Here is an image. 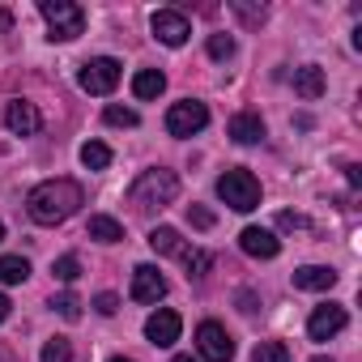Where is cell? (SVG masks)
Returning a JSON list of instances; mask_svg holds the SVG:
<instances>
[{
  "label": "cell",
  "instance_id": "obj_1",
  "mask_svg": "<svg viewBox=\"0 0 362 362\" xmlns=\"http://www.w3.org/2000/svg\"><path fill=\"white\" fill-rule=\"evenodd\" d=\"M81 205H86V192H81L77 179H43V184L30 188V197H26V214L39 226H60Z\"/></svg>",
  "mask_w": 362,
  "mask_h": 362
},
{
  "label": "cell",
  "instance_id": "obj_2",
  "mask_svg": "<svg viewBox=\"0 0 362 362\" xmlns=\"http://www.w3.org/2000/svg\"><path fill=\"white\" fill-rule=\"evenodd\" d=\"M179 197V175L166 170V166H149L136 175V184L128 188V205L136 214H149V209H162Z\"/></svg>",
  "mask_w": 362,
  "mask_h": 362
},
{
  "label": "cell",
  "instance_id": "obj_3",
  "mask_svg": "<svg viewBox=\"0 0 362 362\" xmlns=\"http://www.w3.org/2000/svg\"><path fill=\"white\" fill-rule=\"evenodd\" d=\"M39 13L47 22L52 43H73L77 35H86V9L73 0H39Z\"/></svg>",
  "mask_w": 362,
  "mask_h": 362
},
{
  "label": "cell",
  "instance_id": "obj_4",
  "mask_svg": "<svg viewBox=\"0 0 362 362\" xmlns=\"http://www.w3.org/2000/svg\"><path fill=\"white\" fill-rule=\"evenodd\" d=\"M218 197H222V205H230L235 214H252V209H260V179H256L252 170H243V166H230V170L218 179Z\"/></svg>",
  "mask_w": 362,
  "mask_h": 362
},
{
  "label": "cell",
  "instance_id": "obj_5",
  "mask_svg": "<svg viewBox=\"0 0 362 362\" xmlns=\"http://www.w3.org/2000/svg\"><path fill=\"white\" fill-rule=\"evenodd\" d=\"M119 77H124V64L119 60H111V56H98V60H86L81 64V73H77V86L86 90V94H111L115 86H119Z\"/></svg>",
  "mask_w": 362,
  "mask_h": 362
},
{
  "label": "cell",
  "instance_id": "obj_6",
  "mask_svg": "<svg viewBox=\"0 0 362 362\" xmlns=\"http://www.w3.org/2000/svg\"><path fill=\"white\" fill-rule=\"evenodd\" d=\"M205 124H209V107L197 103V98L170 103V111H166V132H170V136H197Z\"/></svg>",
  "mask_w": 362,
  "mask_h": 362
},
{
  "label": "cell",
  "instance_id": "obj_7",
  "mask_svg": "<svg viewBox=\"0 0 362 362\" xmlns=\"http://www.w3.org/2000/svg\"><path fill=\"white\" fill-rule=\"evenodd\" d=\"M197 349H201L205 362H230V358H235V337H230L218 320H205V324L197 328Z\"/></svg>",
  "mask_w": 362,
  "mask_h": 362
},
{
  "label": "cell",
  "instance_id": "obj_8",
  "mask_svg": "<svg viewBox=\"0 0 362 362\" xmlns=\"http://www.w3.org/2000/svg\"><path fill=\"white\" fill-rule=\"evenodd\" d=\"M149 30H153V39L166 43V47H184L188 35H192L188 18H184V13H175V9H158V13L149 18Z\"/></svg>",
  "mask_w": 362,
  "mask_h": 362
},
{
  "label": "cell",
  "instance_id": "obj_9",
  "mask_svg": "<svg viewBox=\"0 0 362 362\" xmlns=\"http://www.w3.org/2000/svg\"><path fill=\"white\" fill-rule=\"evenodd\" d=\"M345 324H349L345 307H341V303H324V307L311 311V320H307V337H311V341H332Z\"/></svg>",
  "mask_w": 362,
  "mask_h": 362
},
{
  "label": "cell",
  "instance_id": "obj_10",
  "mask_svg": "<svg viewBox=\"0 0 362 362\" xmlns=\"http://www.w3.org/2000/svg\"><path fill=\"white\" fill-rule=\"evenodd\" d=\"M179 328H184V320H179V311H170V307H158V311L145 320V337H149V345H158V349L175 345V341H179Z\"/></svg>",
  "mask_w": 362,
  "mask_h": 362
},
{
  "label": "cell",
  "instance_id": "obj_11",
  "mask_svg": "<svg viewBox=\"0 0 362 362\" xmlns=\"http://www.w3.org/2000/svg\"><path fill=\"white\" fill-rule=\"evenodd\" d=\"M5 128H9L13 136H35V132L43 128V115H39V107H35V103L13 98V103L5 107Z\"/></svg>",
  "mask_w": 362,
  "mask_h": 362
},
{
  "label": "cell",
  "instance_id": "obj_12",
  "mask_svg": "<svg viewBox=\"0 0 362 362\" xmlns=\"http://www.w3.org/2000/svg\"><path fill=\"white\" fill-rule=\"evenodd\" d=\"M132 298H136V303H158V298H166V277H162L153 264H136V269H132Z\"/></svg>",
  "mask_w": 362,
  "mask_h": 362
},
{
  "label": "cell",
  "instance_id": "obj_13",
  "mask_svg": "<svg viewBox=\"0 0 362 362\" xmlns=\"http://www.w3.org/2000/svg\"><path fill=\"white\" fill-rule=\"evenodd\" d=\"M239 247H243L247 256H256V260H273V256L281 252L277 235H273V230H264V226H247V230L239 235Z\"/></svg>",
  "mask_w": 362,
  "mask_h": 362
},
{
  "label": "cell",
  "instance_id": "obj_14",
  "mask_svg": "<svg viewBox=\"0 0 362 362\" xmlns=\"http://www.w3.org/2000/svg\"><path fill=\"white\" fill-rule=\"evenodd\" d=\"M226 132H230L239 145H260V141H264V119H260L256 111H239V115H230Z\"/></svg>",
  "mask_w": 362,
  "mask_h": 362
},
{
  "label": "cell",
  "instance_id": "obj_15",
  "mask_svg": "<svg viewBox=\"0 0 362 362\" xmlns=\"http://www.w3.org/2000/svg\"><path fill=\"white\" fill-rule=\"evenodd\" d=\"M328 90V77H324V69L320 64H303V69H294V94L298 98H320Z\"/></svg>",
  "mask_w": 362,
  "mask_h": 362
},
{
  "label": "cell",
  "instance_id": "obj_16",
  "mask_svg": "<svg viewBox=\"0 0 362 362\" xmlns=\"http://www.w3.org/2000/svg\"><path fill=\"white\" fill-rule=\"evenodd\" d=\"M337 286V273L332 269H324V264H303V269H294V290H332Z\"/></svg>",
  "mask_w": 362,
  "mask_h": 362
},
{
  "label": "cell",
  "instance_id": "obj_17",
  "mask_svg": "<svg viewBox=\"0 0 362 362\" xmlns=\"http://www.w3.org/2000/svg\"><path fill=\"white\" fill-rule=\"evenodd\" d=\"M166 90V73L162 69H141L136 77H132V94L136 98H158Z\"/></svg>",
  "mask_w": 362,
  "mask_h": 362
},
{
  "label": "cell",
  "instance_id": "obj_18",
  "mask_svg": "<svg viewBox=\"0 0 362 362\" xmlns=\"http://www.w3.org/2000/svg\"><path fill=\"white\" fill-rule=\"evenodd\" d=\"M149 247H153L158 256H179V252H184V239H179L175 226H153V230H149Z\"/></svg>",
  "mask_w": 362,
  "mask_h": 362
},
{
  "label": "cell",
  "instance_id": "obj_19",
  "mask_svg": "<svg viewBox=\"0 0 362 362\" xmlns=\"http://www.w3.org/2000/svg\"><path fill=\"white\" fill-rule=\"evenodd\" d=\"M86 235L98 239V243H119V239H124V226H119L115 218H107V214H94L90 226H86Z\"/></svg>",
  "mask_w": 362,
  "mask_h": 362
},
{
  "label": "cell",
  "instance_id": "obj_20",
  "mask_svg": "<svg viewBox=\"0 0 362 362\" xmlns=\"http://www.w3.org/2000/svg\"><path fill=\"white\" fill-rule=\"evenodd\" d=\"M30 277V260L26 256H0V286H18Z\"/></svg>",
  "mask_w": 362,
  "mask_h": 362
},
{
  "label": "cell",
  "instance_id": "obj_21",
  "mask_svg": "<svg viewBox=\"0 0 362 362\" xmlns=\"http://www.w3.org/2000/svg\"><path fill=\"white\" fill-rule=\"evenodd\" d=\"M81 166H86V170H107V166H111V149H107L103 141H86V145H81Z\"/></svg>",
  "mask_w": 362,
  "mask_h": 362
},
{
  "label": "cell",
  "instance_id": "obj_22",
  "mask_svg": "<svg viewBox=\"0 0 362 362\" xmlns=\"http://www.w3.org/2000/svg\"><path fill=\"white\" fill-rule=\"evenodd\" d=\"M252 362H290V345L286 341H260Z\"/></svg>",
  "mask_w": 362,
  "mask_h": 362
},
{
  "label": "cell",
  "instance_id": "obj_23",
  "mask_svg": "<svg viewBox=\"0 0 362 362\" xmlns=\"http://www.w3.org/2000/svg\"><path fill=\"white\" fill-rule=\"evenodd\" d=\"M179 256H184V264H188V277H205L209 269H214V256L209 252H201V247H184V252H179Z\"/></svg>",
  "mask_w": 362,
  "mask_h": 362
},
{
  "label": "cell",
  "instance_id": "obj_24",
  "mask_svg": "<svg viewBox=\"0 0 362 362\" xmlns=\"http://www.w3.org/2000/svg\"><path fill=\"white\" fill-rule=\"evenodd\" d=\"M103 119H107L111 128H136V124H141V115H136L132 107H115V103L103 111Z\"/></svg>",
  "mask_w": 362,
  "mask_h": 362
},
{
  "label": "cell",
  "instance_id": "obj_25",
  "mask_svg": "<svg viewBox=\"0 0 362 362\" xmlns=\"http://www.w3.org/2000/svg\"><path fill=\"white\" fill-rule=\"evenodd\" d=\"M43 362H73V345H69V337H52V341L43 345Z\"/></svg>",
  "mask_w": 362,
  "mask_h": 362
},
{
  "label": "cell",
  "instance_id": "obj_26",
  "mask_svg": "<svg viewBox=\"0 0 362 362\" xmlns=\"http://www.w3.org/2000/svg\"><path fill=\"white\" fill-rule=\"evenodd\" d=\"M52 273H56V281H64V286H69V281H77V277H81V260H77V256H60V260L52 264Z\"/></svg>",
  "mask_w": 362,
  "mask_h": 362
},
{
  "label": "cell",
  "instance_id": "obj_27",
  "mask_svg": "<svg viewBox=\"0 0 362 362\" xmlns=\"http://www.w3.org/2000/svg\"><path fill=\"white\" fill-rule=\"evenodd\" d=\"M52 311H60V315L73 324V320H81V298H77V294H56V298H52Z\"/></svg>",
  "mask_w": 362,
  "mask_h": 362
},
{
  "label": "cell",
  "instance_id": "obj_28",
  "mask_svg": "<svg viewBox=\"0 0 362 362\" xmlns=\"http://www.w3.org/2000/svg\"><path fill=\"white\" fill-rule=\"evenodd\" d=\"M209 56L214 60H230L235 56V39L230 35H209Z\"/></svg>",
  "mask_w": 362,
  "mask_h": 362
},
{
  "label": "cell",
  "instance_id": "obj_29",
  "mask_svg": "<svg viewBox=\"0 0 362 362\" xmlns=\"http://www.w3.org/2000/svg\"><path fill=\"white\" fill-rule=\"evenodd\" d=\"M188 222L197 226V230H214V209H205V205H188Z\"/></svg>",
  "mask_w": 362,
  "mask_h": 362
},
{
  "label": "cell",
  "instance_id": "obj_30",
  "mask_svg": "<svg viewBox=\"0 0 362 362\" xmlns=\"http://www.w3.org/2000/svg\"><path fill=\"white\" fill-rule=\"evenodd\" d=\"M94 311H98V315H115V311H119V298H115L111 290H103V294L94 298Z\"/></svg>",
  "mask_w": 362,
  "mask_h": 362
},
{
  "label": "cell",
  "instance_id": "obj_31",
  "mask_svg": "<svg viewBox=\"0 0 362 362\" xmlns=\"http://www.w3.org/2000/svg\"><path fill=\"white\" fill-rule=\"evenodd\" d=\"M230 9H235V13H239L243 22H264V5L256 9V5H243V0H235V5H230Z\"/></svg>",
  "mask_w": 362,
  "mask_h": 362
},
{
  "label": "cell",
  "instance_id": "obj_32",
  "mask_svg": "<svg viewBox=\"0 0 362 362\" xmlns=\"http://www.w3.org/2000/svg\"><path fill=\"white\" fill-rule=\"evenodd\" d=\"M277 226H281V230H307L311 222H307L303 214H281V218H277Z\"/></svg>",
  "mask_w": 362,
  "mask_h": 362
},
{
  "label": "cell",
  "instance_id": "obj_33",
  "mask_svg": "<svg viewBox=\"0 0 362 362\" xmlns=\"http://www.w3.org/2000/svg\"><path fill=\"white\" fill-rule=\"evenodd\" d=\"M9 311H13V303H9L5 294H0V324H5V320H9Z\"/></svg>",
  "mask_w": 362,
  "mask_h": 362
},
{
  "label": "cell",
  "instance_id": "obj_34",
  "mask_svg": "<svg viewBox=\"0 0 362 362\" xmlns=\"http://www.w3.org/2000/svg\"><path fill=\"white\" fill-rule=\"evenodd\" d=\"M9 26H13V13H9V9H0V30H9Z\"/></svg>",
  "mask_w": 362,
  "mask_h": 362
},
{
  "label": "cell",
  "instance_id": "obj_35",
  "mask_svg": "<svg viewBox=\"0 0 362 362\" xmlns=\"http://www.w3.org/2000/svg\"><path fill=\"white\" fill-rule=\"evenodd\" d=\"M170 362H197V358H192V354H179V358H170Z\"/></svg>",
  "mask_w": 362,
  "mask_h": 362
},
{
  "label": "cell",
  "instance_id": "obj_36",
  "mask_svg": "<svg viewBox=\"0 0 362 362\" xmlns=\"http://www.w3.org/2000/svg\"><path fill=\"white\" fill-rule=\"evenodd\" d=\"M311 362H332V358H311Z\"/></svg>",
  "mask_w": 362,
  "mask_h": 362
},
{
  "label": "cell",
  "instance_id": "obj_37",
  "mask_svg": "<svg viewBox=\"0 0 362 362\" xmlns=\"http://www.w3.org/2000/svg\"><path fill=\"white\" fill-rule=\"evenodd\" d=\"M111 362H132V358H111Z\"/></svg>",
  "mask_w": 362,
  "mask_h": 362
},
{
  "label": "cell",
  "instance_id": "obj_38",
  "mask_svg": "<svg viewBox=\"0 0 362 362\" xmlns=\"http://www.w3.org/2000/svg\"><path fill=\"white\" fill-rule=\"evenodd\" d=\"M0 239H5V222H0Z\"/></svg>",
  "mask_w": 362,
  "mask_h": 362
}]
</instances>
